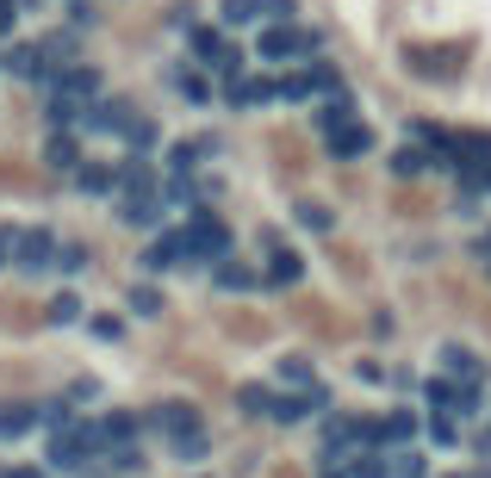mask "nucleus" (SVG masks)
I'll list each match as a JSON object with an SVG mask.
<instances>
[{
	"mask_svg": "<svg viewBox=\"0 0 491 478\" xmlns=\"http://www.w3.org/2000/svg\"><path fill=\"white\" fill-rule=\"evenodd\" d=\"M261 63H312L317 50H323V37L305 32V25H292V19H281V25H268L261 32Z\"/></svg>",
	"mask_w": 491,
	"mask_h": 478,
	"instance_id": "1",
	"label": "nucleus"
},
{
	"mask_svg": "<svg viewBox=\"0 0 491 478\" xmlns=\"http://www.w3.org/2000/svg\"><path fill=\"white\" fill-rule=\"evenodd\" d=\"M180 249H187V268H193V261H224V255H230V230H224L211 211H187Z\"/></svg>",
	"mask_w": 491,
	"mask_h": 478,
	"instance_id": "2",
	"label": "nucleus"
},
{
	"mask_svg": "<svg viewBox=\"0 0 491 478\" xmlns=\"http://www.w3.org/2000/svg\"><path fill=\"white\" fill-rule=\"evenodd\" d=\"M44 94H50V100H75V106L100 100V68H87V63H69V68H56Z\"/></svg>",
	"mask_w": 491,
	"mask_h": 478,
	"instance_id": "3",
	"label": "nucleus"
},
{
	"mask_svg": "<svg viewBox=\"0 0 491 478\" xmlns=\"http://www.w3.org/2000/svg\"><path fill=\"white\" fill-rule=\"evenodd\" d=\"M131 125V106L125 100H87L81 106V118H75V131L81 137H118Z\"/></svg>",
	"mask_w": 491,
	"mask_h": 478,
	"instance_id": "4",
	"label": "nucleus"
},
{
	"mask_svg": "<svg viewBox=\"0 0 491 478\" xmlns=\"http://www.w3.org/2000/svg\"><path fill=\"white\" fill-rule=\"evenodd\" d=\"M13 268H26V273L56 268V237H50V230H19V242H13Z\"/></svg>",
	"mask_w": 491,
	"mask_h": 478,
	"instance_id": "5",
	"label": "nucleus"
},
{
	"mask_svg": "<svg viewBox=\"0 0 491 478\" xmlns=\"http://www.w3.org/2000/svg\"><path fill=\"white\" fill-rule=\"evenodd\" d=\"M323 143H330V156H336V162H354V156H367V149H373V131H367L361 118H343V125H330V131H323Z\"/></svg>",
	"mask_w": 491,
	"mask_h": 478,
	"instance_id": "6",
	"label": "nucleus"
},
{
	"mask_svg": "<svg viewBox=\"0 0 491 478\" xmlns=\"http://www.w3.org/2000/svg\"><path fill=\"white\" fill-rule=\"evenodd\" d=\"M162 211H169L162 193H118V218H125L131 230H156V224H162Z\"/></svg>",
	"mask_w": 491,
	"mask_h": 478,
	"instance_id": "7",
	"label": "nucleus"
},
{
	"mask_svg": "<svg viewBox=\"0 0 491 478\" xmlns=\"http://www.w3.org/2000/svg\"><path fill=\"white\" fill-rule=\"evenodd\" d=\"M143 422H149V429H162L169 442H175V435H193V429H206V422H199V410H193V404H156L149 416H143Z\"/></svg>",
	"mask_w": 491,
	"mask_h": 478,
	"instance_id": "8",
	"label": "nucleus"
},
{
	"mask_svg": "<svg viewBox=\"0 0 491 478\" xmlns=\"http://www.w3.org/2000/svg\"><path fill=\"white\" fill-rule=\"evenodd\" d=\"M224 100L230 106H268L274 100V75H230L224 81Z\"/></svg>",
	"mask_w": 491,
	"mask_h": 478,
	"instance_id": "9",
	"label": "nucleus"
},
{
	"mask_svg": "<svg viewBox=\"0 0 491 478\" xmlns=\"http://www.w3.org/2000/svg\"><path fill=\"white\" fill-rule=\"evenodd\" d=\"M442 373H448V379H460V385H479V379H486V361H479L473 348L448 341V348H442Z\"/></svg>",
	"mask_w": 491,
	"mask_h": 478,
	"instance_id": "10",
	"label": "nucleus"
},
{
	"mask_svg": "<svg viewBox=\"0 0 491 478\" xmlns=\"http://www.w3.org/2000/svg\"><path fill=\"white\" fill-rule=\"evenodd\" d=\"M169 268H187V249H180V230H169V237H156L149 249H143V273H169Z\"/></svg>",
	"mask_w": 491,
	"mask_h": 478,
	"instance_id": "11",
	"label": "nucleus"
},
{
	"mask_svg": "<svg viewBox=\"0 0 491 478\" xmlns=\"http://www.w3.org/2000/svg\"><path fill=\"white\" fill-rule=\"evenodd\" d=\"M299 273H305V261L292 249H281V237L268 230V286H299Z\"/></svg>",
	"mask_w": 491,
	"mask_h": 478,
	"instance_id": "12",
	"label": "nucleus"
},
{
	"mask_svg": "<svg viewBox=\"0 0 491 478\" xmlns=\"http://www.w3.org/2000/svg\"><path fill=\"white\" fill-rule=\"evenodd\" d=\"M50 466H56V473H81V466H87V447H81V435H75V422L50 442Z\"/></svg>",
	"mask_w": 491,
	"mask_h": 478,
	"instance_id": "13",
	"label": "nucleus"
},
{
	"mask_svg": "<svg viewBox=\"0 0 491 478\" xmlns=\"http://www.w3.org/2000/svg\"><path fill=\"white\" fill-rule=\"evenodd\" d=\"M37 429V404H0V442H19Z\"/></svg>",
	"mask_w": 491,
	"mask_h": 478,
	"instance_id": "14",
	"label": "nucleus"
},
{
	"mask_svg": "<svg viewBox=\"0 0 491 478\" xmlns=\"http://www.w3.org/2000/svg\"><path fill=\"white\" fill-rule=\"evenodd\" d=\"M44 162H50L56 174H75V168H81V143H75V131H56V137H50Z\"/></svg>",
	"mask_w": 491,
	"mask_h": 478,
	"instance_id": "15",
	"label": "nucleus"
},
{
	"mask_svg": "<svg viewBox=\"0 0 491 478\" xmlns=\"http://www.w3.org/2000/svg\"><path fill=\"white\" fill-rule=\"evenodd\" d=\"M343 473H349V478H392V453H386V447H361Z\"/></svg>",
	"mask_w": 491,
	"mask_h": 478,
	"instance_id": "16",
	"label": "nucleus"
},
{
	"mask_svg": "<svg viewBox=\"0 0 491 478\" xmlns=\"http://www.w3.org/2000/svg\"><path fill=\"white\" fill-rule=\"evenodd\" d=\"M75 187H81V193H112V187H118V168H112V162H81V168H75Z\"/></svg>",
	"mask_w": 491,
	"mask_h": 478,
	"instance_id": "17",
	"label": "nucleus"
},
{
	"mask_svg": "<svg viewBox=\"0 0 491 478\" xmlns=\"http://www.w3.org/2000/svg\"><path fill=\"white\" fill-rule=\"evenodd\" d=\"M69 422H75L69 398H50V404H37V429H50V435H63Z\"/></svg>",
	"mask_w": 491,
	"mask_h": 478,
	"instance_id": "18",
	"label": "nucleus"
},
{
	"mask_svg": "<svg viewBox=\"0 0 491 478\" xmlns=\"http://www.w3.org/2000/svg\"><path fill=\"white\" fill-rule=\"evenodd\" d=\"M125 143H131V156H149V149H156V125H149V118H138V112H131V125H125Z\"/></svg>",
	"mask_w": 491,
	"mask_h": 478,
	"instance_id": "19",
	"label": "nucleus"
},
{
	"mask_svg": "<svg viewBox=\"0 0 491 478\" xmlns=\"http://www.w3.org/2000/svg\"><path fill=\"white\" fill-rule=\"evenodd\" d=\"M380 429H386V447H404L411 435H417V416H411V410H392Z\"/></svg>",
	"mask_w": 491,
	"mask_h": 478,
	"instance_id": "20",
	"label": "nucleus"
},
{
	"mask_svg": "<svg viewBox=\"0 0 491 478\" xmlns=\"http://www.w3.org/2000/svg\"><path fill=\"white\" fill-rule=\"evenodd\" d=\"M237 410H249V416H268V410H274V392H268V385H237Z\"/></svg>",
	"mask_w": 491,
	"mask_h": 478,
	"instance_id": "21",
	"label": "nucleus"
},
{
	"mask_svg": "<svg viewBox=\"0 0 491 478\" xmlns=\"http://www.w3.org/2000/svg\"><path fill=\"white\" fill-rule=\"evenodd\" d=\"M255 286V273L237 268V261H218V292H249Z\"/></svg>",
	"mask_w": 491,
	"mask_h": 478,
	"instance_id": "22",
	"label": "nucleus"
},
{
	"mask_svg": "<svg viewBox=\"0 0 491 478\" xmlns=\"http://www.w3.org/2000/svg\"><path fill=\"white\" fill-rule=\"evenodd\" d=\"M255 6V25H281V19H292V0H249Z\"/></svg>",
	"mask_w": 491,
	"mask_h": 478,
	"instance_id": "23",
	"label": "nucleus"
},
{
	"mask_svg": "<svg viewBox=\"0 0 491 478\" xmlns=\"http://www.w3.org/2000/svg\"><path fill=\"white\" fill-rule=\"evenodd\" d=\"M218 25H230V32H237V25H255V6H249V0H224V6H218Z\"/></svg>",
	"mask_w": 491,
	"mask_h": 478,
	"instance_id": "24",
	"label": "nucleus"
},
{
	"mask_svg": "<svg viewBox=\"0 0 491 478\" xmlns=\"http://www.w3.org/2000/svg\"><path fill=\"white\" fill-rule=\"evenodd\" d=\"M423 168H429L423 149H398V156H392V174H398V180H411V174H423Z\"/></svg>",
	"mask_w": 491,
	"mask_h": 478,
	"instance_id": "25",
	"label": "nucleus"
},
{
	"mask_svg": "<svg viewBox=\"0 0 491 478\" xmlns=\"http://www.w3.org/2000/svg\"><path fill=\"white\" fill-rule=\"evenodd\" d=\"M281 385H292V392H312L317 379H312V367H305V361H281Z\"/></svg>",
	"mask_w": 491,
	"mask_h": 478,
	"instance_id": "26",
	"label": "nucleus"
},
{
	"mask_svg": "<svg viewBox=\"0 0 491 478\" xmlns=\"http://www.w3.org/2000/svg\"><path fill=\"white\" fill-rule=\"evenodd\" d=\"M175 453H180V460H206V453H211L206 429H193V435H175Z\"/></svg>",
	"mask_w": 491,
	"mask_h": 478,
	"instance_id": "27",
	"label": "nucleus"
},
{
	"mask_svg": "<svg viewBox=\"0 0 491 478\" xmlns=\"http://www.w3.org/2000/svg\"><path fill=\"white\" fill-rule=\"evenodd\" d=\"M175 87L187 94V100H211V81H206V75H193V68H180V75H175Z\"/></svg>",
	"mask_w": 491,
	"mask_h": 478,
	"instance_id": "28",
	"label": "nucleus"
},
{
	"mask_svg": "<svg viewBox=\"0 0 491 478\" xmlns=\"http://www.w3.org/2000/svg\"><path fill=\"white\" fill-rule=\"evenodd\" d=\"M131 310H138V317H156V310H162V292H156V286H131Z\"/></svg>",
	"mask_w": 491,
	"mask_h": 478,
	"instance_id": "29",
	"label": "nucleus"
},
{
	"mask_svg": "<svg viewBox=\"0 0 491 478\" xmlns=\"http://www.w3.org/2000/svg\"><path fill=\"white\" fill-rule=\"evenodd\" d=\"M75 317H81V299L75 292H56L50 299V323H75Z\"/></svg>",
	"mask_w": 491,
	"mask_h": 478,
	"instance_id": "30",
	"label": "nucleus"
},
{
	"mask_svg": "<svg viewBox=\"0 0 491 478\" xmlns=\"http://www.w3.org/2000/svg\"><path fill=\"white\" fill-rule=\"evenodd\" d=\"M392 478H423V460L411 453V447H398V453H392Z\"/></svg>",
	"mask_w": 491,
	"mask_h": 478,
	"instance_id": "31",
	"label": "nucleus"
},
{
	"mask_svg": "<svg viewBox=\"0 0 491 478\" xmlns=\"http://www.w3.org/2000/svg\"><path fill=\"white\" fill-rule=\"evenodd\" d=\"M56 268H63V273H81V268H87V249H81V242L56 249Z\"/></svg>",
	"mask_w": 491,
	"mask_h": 478,
	"instance_id": "32",
	"label": "nucleus"
},
{
	"mask_svg": "<svg viewBox=\"0 0 491 478\" xmlns=\"http://www.w3.org/2000/svg\"><path fill=\"white\" fill-rule=\"evenodd\" d=\"M299 224H305V230H330V211H323V205H299Z\"/></svg>",
	"mask_w": 491,
	"mask_h": 478,
	"instance_id": "33",
	"label": "nucleus"
},
{
	"mask_svg": "<svg viewBox=\"0 0 491 478\" xmlns=\"http://www.w3.org/2000/svg\"><path fill=\"white\" fill-rule=\"evenodd\" d=\"M429 442H435V447L455 442V416H429Z\"/></svg>",
	"mask_w": 491,
	"mask_h": 478,
	"instance_id": "34",
	"label": "nucleus"
},
{
	"mask_svg": "<svg viewBox=\"0 0 491 478\" xmlns=\"http://www.w3.org/2000/svg\"><path fill=\"white\" fill-rule=\"evenodd\" d=\"M69 404H94V379H75V385H69Z\"/></svg>",
	"mask_w": 491,
	"mask_h": 478,
	"instance_id": "35",
	"label": "nucleus"
},
{
	"mask_svg": "<svg viewBox=\"0 0 491 478\" xmlns=\"http://www.w3.org/2000/svg\"><path fill=\"white\" fill-rule=\"evenodd\" d=\"M13 242H19V230H13V224H0V268L13 261Z\"/></svg>",
	"mask_w": 491,
	"mask_h": 478,
	"instance_id": "36",
	"label": "nucleus"
},
{
	"mask_svg": "<svg viewBox=\"0 0 491 478\" xmlns=\"http://www.w3.org/2000/svg\"><path fill=\"white\" fill-rule=\"evenodd\" d=\"M13 19H19V0H0V37L13 32Z\"/></svg>",
	"mask_w": 491,
	"mask_h": 478,
	"instance_id": "37",
	"label": "nucleus"
},
{
	"mask_svg": "<svg viewBox=\"0 0 491 478\" xmlns=\"http://www.w3.org/2000/svg\"><path fill=\"white\" fill-rule=\"evenodd\" d=\"M0 478H44L37 466H13V473H0Z\"/></svg>",
	"mask_w": 491,
	"mask_h": 478,
	"instance_id": "38",
	"label": "nucleus"
},
{
	"mask_svg": "<svg viewBox=\"0 0 491 478\" xmlns=\"http://www.w3.org/2000/svg\"><path fill=\"white\" fill-rule=\"evenodd\" d=\"M479 261H486V268H491V230H486V237H479Z\"/></svg>",
	"mask_w": 491,
	"mask_h": 478,
	"instance_id": "39",
	"label": "nucleus"
},
{
	"mask_svg": "<svg viewBox=\"0 0 491 478\" xmlns=\"http://www.w3.org/2000/svg\"><path fill=\"white\" fill-rule=\"evenodd\" d=\"M323 478H343V473H323Z\"/></svg>",
	"mask_w": 491,
	"mask_h": 478,
	"instance_id": "40",
	"label": "nucleus"
}]
</instances>
